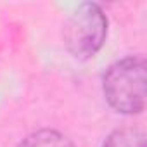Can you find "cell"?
<instances>
[{"instance_id": "6da1fadb", "label": "cell", "mask_w": 147, "mask_h": 147, "mask_svg": "<svg viewBox=\"0 0 147 147\" xmlns=\"http://www.w3.org/2000/svg\"><path fill=\"white\" fill-rule=\"evenodd\" d=\"M104 95L113 109L135 114L145 106V59L130 55L114 62L104 75Z\"/></svg>"}, {"instance_id": "7a4b0ae2", "label": "cell", "mask_w": 147, "mask_h": 147, "mask_svg": "<svg viewBox=\"0 0 147 147\" xmlns=\"http://www.w3.org/2000/svg\"><path fill=\"white\" fill-rule=\"evenodd\" d=\"M64 43L76 59L94 57L107 36V18L97 4H82L64 24Z\"/></svg>"}, {"instance_id": "3957f363", "label": "cell", "mask_w": 147, "mask_h": 147, "mask_svg": "<svg viewBox=\"0 0 147 147\" xmlns=\"http://www.w3.org/2000/svg\"><path fill=\"white\" fill-rule=\"evenodd\" d=\"M19 147H75L67 137L55 130H38L28 135Z\"/></svg>"}, {"instance_id": "277c9868", "label": "cell", "mask_w": 147, "mask_h": 147, "mask_svg": "<svg viewBox=\"0 0 147 147\" xmlns=\"http://www.w3.org/2000/svg\"><path fill=\"white\" fill-rule=\"evenodd\" d=\"M102 147H145V137L140 130L133 128H123L113 131Z\"/></svg>"}]
</instances>
